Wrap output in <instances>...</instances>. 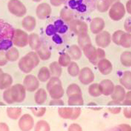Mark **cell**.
<instances>
[{
	"instance_id": "62",
	"label": "cell",
	"mask_w": 131,
	"mask_h": 131,
	"mask_svg": "<svg viewBox=\"0 0 131 131\" xmlns=\"http://www.w3.org/2000/svg\"><path fill=\"white\" fill-rule=\"evenodd\" d=\"M32 1H34V2H40L41 0H32Z\"/></svg>"
},
{
	"instance_id": "12",
	"label": "cell",
	"mask_w": 131,
	"mask_h": 131,
	"mask_svg": "<svg viewBox=\"0 0 131 131\" xmlns=\"http://www.w3.org/2000/svg\"><path fill=\"white\" fill-rule=\"evenodd\" d=\"M94 78L93 72L90 68L88 67L82 69L79 74V79L84 85L91 83L94 81Z\"/></svg>"
},
{
	"instance_id": "42",
	"label": "cell",
	"mask_w": 131,
	"mask_h": 131,
	"mask_svg": "<svg viewBox=\"0 0 131 131\" xmlns=\"http://www.w3.org/2000/svg\"><path fill=\"white\" fill-rule=\"evenodd\" d=\"M67 71L71 76L73 77H75L79 75L80 72V69L76 63L75 62H71L68 67Z\"/></svg>"
},
{
	"instance_id": "2",
	"label": "cell",
	"mask_w": 131,
	"mask_h": 131,
	"mask_svg": "<svg viewBox=\"0 0 131 131\" xmlns=\"http://www.w3.org/2000/svg\"><path fill=\"white\" fill-rule=\"evenodd\" d=\"M26 90L23 85L17 83L5 90L3 94V98L6 104L11 105L15 102H23L26 98Z\"/></svg>"
},
{
	"instance_id": "61",
	"label": "cell",
	"mask_w": 131,
	"mask_h": 131,
	"mask_svg": "<svg viewBox=\"0 0 131 131\" xmlns=\"http://www.w3.org/2000/svg\"><path fill=\"white\" fill-rule=\"evenodd\" d=\"M110 3L111 4V5H112L114 3L118 2L119 0H110Z\"/></svg>"
},
{
	"instance_id": "5",
	"label": "cell",
	"mask_w": 131,
	"mask_h": 131,
	"mask_svg": "<svg viewBox=\"0 0 131 131\" xmlns=\"http://www.w3.org/2000/svg\"><path fill=\"white\" fill-rule=\"evenodd\" d=\"M47 89L53 99H60L64 94L61 81L59 78L52 77L47 84Z\"/></svg>"
},
{
	"instance_id": "1",
	"label": "cell",
	"mask_w": 131,
	"mask_h": 131,
	"mask_svg": "<svg viewBox=\"0 0 131 131\" xmlns=\"http://www.w3.org/2000/svg\"><path fill=\"white\" fill-rule=\"evenodd\" d=\"M97 0H63V4L70 9L74 14L85 16L96 8Z\"/></svg>"
},
{
	"instance_id": "31",
	"label": "cell",
	"mask_w": 131,
	"mask_h": 131,
	"mask_svg": "<svg viewBox=\"0 0 131 131\" xmlns=\"http://www.w3.org/2000/svg\"><path fill=\"white\" fill-rule=\"evenodd\" d=\"M106 56V54L104 50L101 48H98L96 49L95 53L93 56L90 59V62L92 63L94 65H97L98 63L101 60L104 58H105Z\"/></svg>"
},
{
	"instance_id": "63",
	"label": "cell",
	"mask_w": 131,
	"mask_h": 131,
	"mask_svg": "<svg viewBox=\"0 0 131 131\" xmlns=\"http://www.w3.org/2000/svg\"><path fill=\"white\" fill-rule=\"evenodd\" d=\"M2 72H3V71L2 69L1 68H0V74H1V73H2Z\"/></svg>"
},
{
	"instance_id": "33",
	"label": "cell",
	"mask_w": 131,
	"mask_h": 131,
	"mask_svg": "<svg viewBox=\"0 0 131 131\" xmlns=\"http://www.w3.org/2000/svg\"><path fill=\"white\" fill-rule=\"evenodd\" d=\"M111 6L110 0H97L96 8L100 12H107Z\"/></svg>"
},
{
	"instance_id": "28",
	"label": "cell",
	"mask_w": 131,
	"mask_h": 131,
	"mask_svg": "<svg viewBox=\"0 0 131 131\" xmlns=\"http://www.w3.org/2000/svg\"><path fill=\"white\" fill-rule=\"evenodd\" d=\"M6 56L8 61L15 62L19 59V52L16 48L12 47L6 50Z\"/></svg>"
},
{
	"instance_id": "6",
	"label": "cell",
	"mask_w": 131,
	"mask_h": 131,
	"mask_svg": "<svg viewBox=\"0 0 131 131\" xmlns=\"http://www.w3.org/2000/svg\"><path fill=\"white\" fill-rule=\"evenodd\" d=\"M9 12L19 17L24 16L27 13V8L19 0H10L7 5Z\"/></svg>"
},
{
	"instance_id": "41",
	"label": "cell",
	"mask_w": 131,
	"mask_h": 131,
	"mask_svg": "<svg viewBox=\"0 0 131 131\" xmlns=\"http://www.w3.org/2000/svg\"><path fill=\"white\" fill-rule=\"evenodd\" d=\"M66 93L68 97L75 94H82V91L80 87L75 83L70 84L67 88Z\"/></svg>"
},
{
	"instance_id": "9",
	"label": "cell",
	"mask_w": 131,
	"mask_h": 131,
	"mask_svg": "<svg viewBox=\"0 0 131 131\" xmlns=\"http://www.w3.org/2000/svg\"><path fill=\"white\" fill-rule=\"evenodd\" d=\"M29 35L24 31L16 29L14 31L12 39L13 44L19 48H24L28 44Z\"/></svg>"
},
{
	"instance_id": "25",
	"label": "cell",
	"mask_w": 131,
	"mask_h": 131,
	"mask_svg": "<svg viewBox=\"0 0 131 131\" xmlns=\"http://www.w3.org/2000/svg\"><path fill=\"white\" fill-rule=\"evenodd\" d=\"M120 82L127 89H131V72L130 71H125L123 73L120 79Z\"/></svg>"
},
{
	"instance_id": "46",
	"label": "cell",
	"mask_w": 131,
	"mask_h": 131,
	"mask_svg": "<svg viewBox=\"0 0 131 131\" xmlns=\"http://www.w3.org/2000/svg\"><path fill=\"white\" fill-rule=\"evenodd\" d=\"M124 33V32L122 30H118L115 31L113 33L112 36V40L113 42L116 44L119 45L120 40L122 35Z\"/></svg>"
},
{
	"instance_id": "15",
	"label": "cell",
	"mask_w": 131,
	"mask_h": 131,
	"mask_svg": "<svg viewBox=\"0 0 131 131\" xmlns=\"http://www.w3.org/2000/svg\"><path fill=\"white\" fill-rule=\"evenodd\" d=\"M105 23L104 20L101 18H93L90 24V29L91 32L94 34H98L104 29Z\"/></svg>"
},
{
	"instance_id": "40",
	"label": "cell",
	"mask_w": 131,
	"mask_h": 131,
	"mask_svg": "<svg viewBox=\"0 0 131 131\" xmlns=\"http://www.w3.org/2000/svg\"><path fill=\"white\" fill-rule=\"evenodd\" d=\"M89 93L90 95L94 97H97L102 95L99 84L98 83L91 84L89 88Z\"/></svg>"
},
{
	"instance_id": "23",
	"label": "cell",
	"mask_w": 131,
	"mask_h": 131,
	"mask_svg": "<svg viewBox=\"0 0 131 131\" xmlns=\"http://www.w3.org/2000/svg\"><path fill=\"white\" fill-rule=\"evenodd\" d=\"M74 13L70 9L66 6L63 7L60 12L61 19L66 23H70L74 18Z\"/></svg>"
},
{
	"instance_id": "57",
	"label": "cell",
	"mask_w": 131,
	"mask_h": 131,
	"mask_svg": "<svg viewBox=\"0 0 131 131\" xmlns=\"http://www.w3.org/2000/svg\"><path fill=\"white\" fill-rule=\"evenodd\" d=\"M63 0H50L51 4L54 6H60L63 4Z\"/></svg>"
},
{
	"instance_id": "22",
	"label": "cell",
	"mask_w": 131,
	"mask_h": 131,
	"mask_svg": "<svg viewBox=\"0 0 131 131\" xmlns=\"http://www.w3.org/2000/svg\"><path fill=\"white\" fill-rule=\"evenodd\" d=\"M28 43L32 50H36L40 46L42 42L39 36L36 33H32L29 36Z\"/></svg>"
},
{
	"instance_id": "4",
	"label": "cell",
	"mask_w": 131,
	"mask_h": 131,
	"mask_svg": "<svg viewBox=\"0 0 131 131\" xmlns=\"http://www.w3.org/2000/svg\"><path fill=\"white\" fill-rule=\"evenodd\" d=\"M39 62V58L37 53L31 51L20 59L18 67L22 72L28 73L37 66Z\"/></svg>"
},
{
	"instance_id": "43",
	"label": "cell",
	"mask_w": 131,
	"mask_h": 131,
	"mask_svg": "<svg viewBox=\"0 0 131 131\" xmlns=\"http://www.w3.org/2000/svg\"><path fill=\"white\" fill-rule=\"evenodd\" d=\"M71 58L70 56L67 53H62L59 58V64L62 67H67L71 63Z\"/></svg>"
},
{
	"instance_id": "50",
	"label": "cell",
	"mask_w": 131,
	"mask_h": 131,
	"mask_svg": "<svg viewBox=\"0 0 131 131\" xmlns=\"http://www.w3.org/2000/svg\"><path fill=\"white\" fill-rule=\"evenodd\" d=\"M131 91H129L125 95L124 100L123 101V105L125 106H130L131 105Z\"/></svg>"
},
{
	"instance_id": "16",
	"label": "cell",
	"mask_w": 131,
	"mask_h": 131,
	"mask_svg": "<svg viewBox=\"0 0 131 131\" xmlns=\"http://www.w3.org/2000/svg\"><path fill=\"white\" fill-rule=\"evenodd\" d=\"M99 84L102 94L105 96L111 95L114 88L113 82L110 79H104Z\"/></svg>"
},
{
	"instance_id": "34",
	"label": "cell",
	"mask_w": 131,
	"mask_h": 131,
	"mask_svg": "<svg viewBox=\"0 0 131 131\" xmlns=\"http://www.w3.org/2000/svg\"><path fill=\"white\" fill-rule=\"evenodd\" d=\"M50 76L51 73L48 68L46 67H43L38 72L37 77L40 81L44 82L48 80L50 78Z\"/></svg>"
},
{
	"instance_id": "56",
	"label": "cell",
	"mask_w": 131,
	"mask_h": 131,
	"mask_svg": "<svg viewBox=\"0 0 131 131\" xmlns=\"http://www.w3.org/2000/svg\"><path fill=\"white\" fill-rule=\"evenodd\" d=\"M124 114L126 118L130 119L131 118V109L130 107H126L124 109Z\"/></svg>"
},
{
	"instance_id": "14",
	"label": "cell",
	"mask_w": 131,
	"mask_h": 131,
	"mask_svg": "<svg viewBox=\"0 0 131 131\" xmlns=\"http://www.w3.org/2000/svg\"><path fill=\"white\" fill-rule=\"evenodd\" d=\"M52 9L47 3H42L39 5L36 9V14L37 17L44 20L48 17L51 14Z\"/></svg>"
},
{
	"instance_id": "17",
	"label": "cell",
	"mask_w": 131,
	"mask_h": 131,
	"mask_svg": "<svg viewBox=\"0 0 131 131\" xmlns=\"http://www.w3.org/2000/svg\"><path fill=\"white\" fill-rule=\"evenodd\" d=\"M99 71L104 75L110 74L113 70V65L111 62L105 58L101 60L97 64Z\"/></svg>"
},
{
	"instance_id": "36",
	"label": "cell",
	"mask_w": 131,
	"mask_h": 131,
	"mask_svg": "<svg viewBox=\"0 0 131 131\" xmlns=\"http://www.w3.org/2000/svg\"><path fill=\"white\" fill-rule=\"evenodd\" d=\"M131 40L130 33L124 32L121 37L119 45H121L124 48H130L131 46Z\"/></svg>"
},
{
	"instance_id": "48",
	"label": "cell",
	"mask_w": 131,
	"mask_h": 131,
	"mask_svg": "<svg viewBox=\"0 0 131 131\" xmlns=\"http://www.w3.org/2000/svg\"><path fill=\"white\" fill-rule=\"evenodd\" d=\"M8 61L6 56V52L5 51H0V67L6 65Z\"/></svg>"
},
{
	"instance_id": "27",
	"label": "cell",
	"mask_w": 131,
	"mask_h": 131,
	"mask_svg": "<svg viewBox=\"0 0 131 131\" xmlns=\"http://www.w3.org/2000/svg\"><path fill=\"white\" fill-rule=\"evenodd\" d=\"M22 113V108L20 107H10L7 108L6 114L7 116L13 120L18 119Z\"/></svg>"
},
{
	"instance_id": "53",
	"label": "cell",
	"mask_w": 131,
	"mask_h": 131,
	"mask_svg": "<svg viewBox=\"0 0 131 131\" xmlns=\"http://www.w3.org/2000/svg\"><path fill=\"white\" fill-rule=\"evenodd\" d=\"M64 102L60 99H54L50 102V106H63Z\"/></svg>"
},
{
	"instance_id": "8",
	"label": "cell",
	"mask_w": 131,
	"mask_h": 131,
	"mask_svg": "<svg viewBox=\"0 0 131 131\" xmlns=\"http://www.w3.org/2000/svg\"><path fill=\"white\" fill-rule=\"evenodd\" d=\"M69 28L72 32L78 36L88 34V25L85 22L79 19L72 20L69 23Z\"/></svg>"
},
{
	"instance_id": "44",
	"label": "cell",
	"mask_w": 131,
	"mask_h": 131,
	"mask_svg": "<svg viewBox=\"0 0 131 131\" xmlns=\"http://www.w3.org/2000/svg\"><path fill=\"white\" fill-rule=\"evenodd\" d=\"M83 50L85 56L90 60L94 55L96 49L91 44H90L85 46L83 49Z\"/></svg>"
},
{
	"instance_id": "20",
	"label": "cell",
	"mask_w": 131,
	"mask_h": 131,
	"mask_svg": "<svg viewBox=\"0 0 131 131\" xmlns=\"http://www.w3.org/2000/svg\"><path fill=\"white\" fill-rule=\"evenodd\" d=\"M37 54L42 60L46 61L50 59L51 56V52L48 46L42 42L40 46L36 50Z\"/></svg>"
},
{
	"instance_id": "52",
	"label": "cell",
	"mask_w": 131,
	"mask_h": 131,
	"mask_svg": "<svg viewBox=\"0 0 131 131\" xmlns=\"http://www.w3.org/2000/svg\"><path fill=\"white\" fill-rule=\"evenodd\" d=\"M124 28L125 30L128 32V33H130L131 32V17L126 19L124 23Z\"/></svg>"
},
{
	"instance_id": "30",
	"label": "cell",
	"mask_w": 131,
	"mask_h": 131,
	"mask_svg": "<svg viewBox=\"0 0 131 131\" xmlns=\"http://www.w3.org/2000/svg\"><path fill=\"white\" fill-rule=\"evenodd\" d=\"M47 94L46 91L43 88L38 90L35 95V100L38 105L44 104L47 100Z\"/></svg>"
},
{
	"instance_id": "51",
	"label": "cell",
	"mask_w": 131,
	"mask_h": 131,
	"mask_svg": "<svg viewBox=\"0 0 131 131\" xmlns=\"http://www.w3.org/2000/svg\"><path fill=\"white\" fill-rule=\"evenodd\" d=\"M52 40L56 44L58 45L61 44L63 43L62 38L58 34H56L52 36Z\"/></svg>"
},
{
	"instance_id": "7",
	"label": "cell",
	"mask_w": 131,
	"mask_h": 131,
	"mask_svg": "<svg viewBox=\"0 0 131 131\" xmlns=\"http://www.w3.org/2000/svg\"><path fill=\"white\" fill-rule=\"evenodd\" d=\"M125 8L124 5L119 1L113 4L109 11L110 18L114 21H119L124 16Z\"/></svg>"
},
{
	"instance_id": "10",
	"label": "cell",
	"mask_w": 131,
	"mask_h": 131,
	"mask_svg": "<svg viewBox=\"0 0 131 131\" xmlns=\"http://www.w3.org/2000/svg\"><path fill=\"white\" fill-rule=\"evenodd\" d=\"M18 126L22 131H30L34 126V118L29 114H25L19 119Z\"/></svg>"
},
{
	"instance_id": "26",
	"label": "cell",
	"mask_w": 131,
	"mask_h": 131,
	"mask_svg": "<svg viewBox=\"0 0 131 131\" xmlns=\"http://www.w3.org/2000/svg\"><path fill=\"white\" fill-rule=\"evenodd\" d=\"M68 55L70 56L71 59L78 60L82 57V51L80 48L76 45H73L68 49Z\"/></svg>"
},
{
	"instance_id": "29",
	"label": "cell",
	"mask_w": 131,
	"mask_h": 131,
	"mask_svg": "<svg viewBox=\"0 0 131 131\" xmlns=\"http://www.w3.org/2000/svg\"><path fill=\"white\" fill-rule=\"evenodd\" d=\"M68 104L69 106H81L83 105V100L82 94H75L68 97Z\"/></svg>"
},
{
	"instance_id": "18",
	"label": "cell",
	"mask_w": 131,
	"mask_h": 131,
	"mask_svg": "<svg viewBox=\"0 0 131 131\" xmlns=\"http://www.w3.org/2000/svg\"><path fill=\"white\" fill-rule=\"evenodd\" d=\"M126 95L124 88L121 85H117L114 86L113 93L111 94V98L113 101L121 102L123 101Z\"/></svg>"
},
{
	"instance_id": "38",
	"label": "cell",
	"mask_w": 131,
	"mask_h": 131,
	"mask_svg": "<svg viewBox=\"0 0 131 131\" xmlns=\"http://www.w3.org/2000/svg\"><path fill=\"white\" fill-rule=\"evenodd\" d=\"M109 111L113 114L119 113L121 110V104L117 101H112L107 104Z\"/></svg>"
},
{
	"instance_id": "54",
	"label": "cell",
	"mask_w": 131,
	"mask_h": 131,
	"mask_svg": "<svg viewBox=\"0 0 131 131\" xmlns=\"http://www.w3.org/2000/svg\"><path fill=\"white\" fill-rule=\"evenodd\" d=\"M68 131H82L81 126L77 124H73L69 127Z\"/></svg>"
},
{
	"instance_id": "58",
	"label": "cell",
	"mask_w": 131,
	"mask_h": 131,
	"mask_svg": "<svg viewBox=\"0 0 131 131\" xmlns=\"http://www.w3.org/2000/svg\"><path fill=\"white\" fill-rule=\"evenodd\" d=\"M0 131H9L8 126L6 123H0Z\"/></svg>"
},
{
	"instance_id": "37",
	"label": "cell",
	"mask_w": 131,
	"mask_h": 131,
	"mask_svg": "<svg viewBox=\"0 0 131 131\" xmlns=\"http://www.w3.org/2000/svg\"><path fill=\"white\" fill-rule=\"evenodd\" d=\"M73 108L71 107H61L58 109V113L60 116L63 119L71 118Z\"/></svg>"
},
{
	"instance_id": "35",
	"label": "cell",
	"mask_w": 131,
	"mask_h": 131,
	"mask_svg": "<svg viewBox=\"0 0 131 131\" xmlns=\"http://www.w3.org/2000/svg\"><path fill=\"white\" fill-rule=\"evenodd\" d=\"M78 42L79 46L82 49L86 45L91 44L90 38L88 34L78 36Z\"/></svg>"
},
{
	"instance_id": "13",
	"label": "cell",
	"mask_w": 131,
	"mask_h": 131,
	"mask_svg": "<svg viewBox=\"0 0 131 131\" xmlns=\"http://www.w3.org/2000/svg\"><path fill=\"white\" fill-rule=\"evenodd\" d=\"M95 42L97 45L102 48L107 47L111 42V36L107 31H102L96 35Z\"/></svg>"
},
{
	"instance_id": "45",
	"label": "cell",
	"mask_w": 131,
	"mask_h": 131,
	"mask_svg": "<svg viewBox=\"0 0 131 131\" xmlns=\"http://www.w3.org/2000/svg\"><path fill=\"white\" fill-rule=\"evenodd\" d=\"M35 131H50V125L44 120L39 121L36 124Z\"/></svg>"
},
{
	"instance_id": "59",
	"label": "cell",
	"mask_w": 131,
	"mask_h": 131,
	"mask_svg": "<svg viewBox=\"0 0 131 131\" xmlns=\"http://www.w3.org/2000/svg\"><path fill=\"white\" fill-rule=\"evenodd\" d=\"M126 8L129 13H131V0H129L126 4Z\"/></svg>"
},
{
	"instance_id": "3",
	"label": "cell",
	"mask_w": 131,
	"mask_h": 131,
	"mask_svg": "<svg viewBox=\"0 0 131 131\" xmlns=\"http://www.w3.org/2000/svg\"><path fill=\"white\" fill-rule=\"evenodd\" d=\"M14 31L12 25L0 19V51H5L12 47Z\"/></svg>"
},
{
	"instance_id": "11",
	"label": "cell",
	"mask_w": 131,
	"mask_h": 131,
	"mask_svg": "<svg viewBox=\"0 0 131 131\" xmlns=\"http://www.w3.org/2000/svg\"><path fill=\"white\" fill-rule=\"evenodd\" d=\"M23 86L26 90L28 92H32L38 88L39 86V82L35 76L29 74L24 78Z\"/></svg>"
},
{
	"instance_id": "60",
	"label": "cell",
	"mask_w": 131,
	"mask_h": 131,
	"mask_svg": "<svg viewBox=\"0 0 131 131\" xmlns=\"http://www.w3.org/2000/svg\"><path fill=\"white\" fill-rule=\"evenodd\" d=\"M104 131H121V130L120 129L119 127L118 126L116 127H113V128H109L108 129H107Z\"/></svg>"
},
{
	"instance_id": "21",
	"label": "cell",
	"mask_w": 131,
	"mask_h": 131,
	"mask_svg": "<svg viewBox=\"0 0 131 131\" xmlns=\"http://www.w3.org/2000/svg\"><path fill=\"white\" fill-rule=\"evenodd\" d=\"M22 24L25 30L28 32L32 31L36 28V19L31 16H27L23 19Z\"/></svg>"
},
{
	"instance_id": "49",
	"label": "cell",
	"mask_w": 131,
	"mask_h": 131,
	"mask_svg": "<svg viewBox=\"0 0 131 131\" xmlns=\"http://www.w3.org/2000/svg\"><path fill=\"white\" fill-rule=\"evenodd\" d=\"M81 113V108L77 107V108H73V113L72 115L71 120H75L79 117Z\"/></svg>"
},
{
	"instance_id": "39",
	"label": "cell",
	"mask_w": 131,
	"mask_h": 131,
	"mask_svg": "<svg viewBox=\"0 0 131 131\" xmlns=\"http://www.w3.org/2000/svg\"><path fill=\"white\" fill-rule=\"evenodd\" d=\"M121 64L126 67L131 66V53L130 51H125L122 53L120 56Z\"/></svg>"
},
{
	"instance_id": "32",
	"label": "cell",
	"mask_w": 131,
	"mask_h": 131,
	"mask_svg": "<svg viewBox=\"0 0 131 131\" xmlns=\"http://www.w3.org/2000/svg\"><path fill=\"white\" fill-rule=\"evenodd\" d=\"M50 73L53 77L60 78L62 73V69L57 62H53L50 65Z\"/></svg>"
},
{
	"instance_id": "55",
	"label": "cell",
	"mask_w": 131,
	"mask_h": 131,
	"mask_svg": "<svg viewBox=\"0 0 131 131\" xmlns=\"http://www.w3.org/2000/svg\"><path fill=\"white\" fill-rule=\"evenodd\" d=\"M118 127L120 128L121 131H131V127L128 124H121L118 125Z\"/></svg>"
},
{
	"instance_id": "19",
	"label": "cell",
	"mask_w": 131,
	"mask_h": 131,
	"mask_svg": "<svg viewBox=\"0 0 131 131\" xmlns=\"http://www.w3.org/2000/svg\"><path fill=\"white\" fill-rule=\"evenodd\" d=\"M13 78L11 75L6 72L0 74V90H6L12 86Z\"/></svg>"
},
{
	"instance_id": "47",
	"label": "cell",
	"mask_w": 131,
	"mask_h": 131,
	"mask_svg": "<svg viewBox=\"0 0 131 131\" xmlns=\"http://www.w3.org/2000/svg\"><path fill=\"white\" fill-rule=\"evenodd\" d=\"M30 109L32 113L37 117L42 116L45 113L46 110L45 107H31Z\"/></svg>"
},
{
	"instance_id": "24",
	"label": "cell",
	"mask_w": 131,
	"mask_h": 131,
	"mask_svg": "<svg viewBox=\"0 0 131 131\" xmlns=\"http://www.w3.org/2000/svg\"><path fill=\"white\" fill-rule=\"evenodd\" d=\"M53 26L54 29L56 33L60 34H63L67 32L68 29V26L65 24L64 22L61 19H58L54 21Z\"/></svg>"
}]
</instances>
